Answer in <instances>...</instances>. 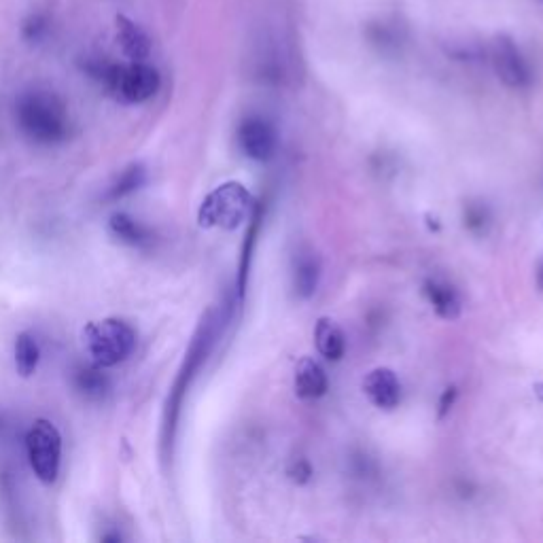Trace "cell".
Here are the masks:
<instances>
[{
  "label": "cell",
  "instance_id": "1",
  "mask_svg": "<svg viewBox=\"0 0 543 543\" xmlns=\"http://www.w3.org/2000/svg\"><path fill=\"white\" fill-rule=\"evenodd\" d=\"M17 126L37 145L64 143L70 134V119L64 102L51 92H26L15 104Z\"/></svg>",
  "mask_w": 543,
  "mask_h": 543
},
{
  "label": "cell",
  "instance_id": "2",
  "mask_svg": "<svg viewBox=\"0 0 543 543\" xmlns=\"http://www.w3.org/2000/svg\"><path fill=\"white\" fill-rule=\"evenodd\" d=\"M87 70L117 102L124 104H143L160 90V73L145 62L90 64Z\"/></svg>",
  "mask_w": 543,
  "mask_h": 543
},
{
  "label": "cell",
  "instance_id": "3",
  "mask_svg": "<svg viewBox=\"0 0 543 543\" xmlns=\"http://www.w3.org/2000/svg\"><path fill=\"white\" fill-rule=\"evenodd\" d=\"M85 355L102 370L124 363L136 348V331L130 323L109 317L90 321L81 331Z\"/></svg>",
  "mask_w": 543,
  "mask_h": 543
},
{
  "label": "cell",
  "instance_id": "4",
  "mask_svg": "<svg viewBox=\"0 0 543 543\" xmlns=\"http://www.w3.org/2000/svg\"><path fill=\"white\" fill-rule=\"evenodd\" d=\"M215 334H217V317L213 312H208L206 319L202 321V325L198 329L194 342H191L185 365H183V370L179 374V380H177V384H174V389H172L170 399H168L166 420H164V442H162L164 448L172 446L174 427H177V418H179V410H181V404H183V395H185V391L189 387V380L194 378L200 363L206 359L210 344L215 342Z\"/></svg>",
  "mask_w": 543,
  "mask_h": 543
},
{
  "label": "cell",
  "instance_id": "5",
  "mask_svg": "<svg viewBox=\"0 0 543 543\" xmlns=\"http://www.w3.org/2000/svg\"><path fill=\"white\" fill-rule=\"evenodd\" d=\"M251 196L240 183L230 181L210 191L198 210V223L202 227H221V230H236L249 217Z\"/></svg>",
  "mask_w": 543,
  "mask_h": 543
},
{
  "label": "cell",
  "instance_id": "6",
  "mask_svg": "<svg viewBox=\"0 0 543 543\" xmlns=\"http://www.w3.org/2000/svg\"><path fill=\"white\" fill-rule=\"evenodd\" d=\"M28 463L43 484H54L60 476L62 463V435L47 418L34 420L26 435Z\"/></svg>",
  "mask_w": 543,
  "mask_h": 543
},
{
  "label": "cell",
  "instance_id": "7",
  "mask_svg": "<svg viewBox=\"0 0 543 543\" xmlns=\"http://www.w3.org/2000/svg\"><path fill=\"white\" fill-rule=\"evenodd\" d=\"M488 56L495 75L499 77L501 83L510 87V90H527L533 83V70L529 60L524 58L516 41L507 37V34L495 37V41L490 43Z\"/></svg>",
  "mask_w": 543,
  "mask_h": 543
},
{
  "label": "cell",
  "instance_id": "8",
  "mask_svg": "<svg viewBox=\"0 0 543 543\" xmlns=\"http://www.w3.org/2000/svg\"><path fill=\"white\" fill-rule=\"evenodd\" d=\"M238 145L242 153L251 157L255 162H268L276 153V132L261 117H249L244 119L238 128Z\"/></svg>",
  "mask_w": 543,
  "mask_h": 543
},
{
  "label": "cell",
  "instance_id": "9",
  "mask_svg": "<svg viewBox=\"0 0 543 543\" xmlns=\"http://www.w3.org/2000/svg\"><path fill=\"white\" fill-rule=\"evenodd\" d=\"M363 393L378 410H393L401 401V382L389 367H378L365 376Z\"/></svg>",
  "mask_w": 543,
  "mask_h": 543
},
{
  "label": "cell",
  "instance_id": "10",
  "mask_svg": "<svg viewBox=\"0 0 543 543\" xmlns=\"http://www.w3.org/2000/svg\"><path fill=\"white\" fill-rule=\"evenodd\" d=\"M115 28H117V41L121 49H124L126 58L132 62H145L151 54V39L147 37V32L136 22H132L128 15H117Z\"/></svg>",
  "mask_w": 543,
  "mask_h": 543
},
{
  "label": "cell",
  "instance_id": "11",
  "mask_svg": "<svg viewBox=\"0 0 543 543\" xmlns=\"http://www.w3.org/2000/svg\"><path fill=\"white\" fill-rule=\"evenodd\" d=\"M321 280V264L319 257L312 251H300L293 259V289L297 297L308 300L314 295Z\"/></svg>",
  "mask_w": 543,
  "mask_h": 543
},
{
  "label": "cell",
  "instance_id": "12",
  "mask_svg": "<svg viewBox=\"0 0 543 543\" xmlns=\"http://www.w3.org/2000/svg\"><path fill=\"white\" fill-rule=\"evenodd\" d=\"M327 374L323 367L312 361V359H302L300 365L295 370V393L300 399H319L327 393Z\"/></svg>",
  "mask_w": 543,
  "mask_h": 543
},
{
  "label": "cell",
  "instance_id": "13",
  "mask_svg": "<svg viewBox=\"0 0 543 543\" xmlns=\"http://www.w3.org/2000/svg\"><path fill=\"white\" fill-rule=\"evenodd\" d=\"M425 295L433 310L440 314L442 319H457L461 314V297L452 285H448L446 280L440 278H429L425 283Z\"/></svg>",
  "mask_w": 543,
  "mask_h": 543
},
{
  "label": "cell",
  "instance_id": "14",
  "mask_svg": "<svg viewBox=\"0 0 543 543\" xmlns=\"http://www.w3.org/2000/svg\"><path fill=\"white\" fill-rule=\"evenodd\" d=\"M109 232L121 244H128V247L136 249H145L153 242V234L147 227L126 213H115L109 219Z\"/></svg>",
  "mask_w": 543,
  "mask_h": 543
},
{
  "label": "cell",
  "instance_id": "15",
  "mask_svg": "<svg viewBox=\"0 0 543 543\" xmlns=\"http://www.w3.org/2000/svg\"><path fill=\"white\" fill-rule=\"evenodd\" d=\"M73 384H75V391L90 401H100L111 391L109 376L102 372V367L94 363L77 367L73 374Z\"/></svg>",
  "mask_w": 543,
  "mask_h": 543
},
{
  "label": "cell",
  "instance_id": "16",
  "mask_svg": "<svg viewBox=\"0 0 543 543\" xmlns=\"http://www.w3.org/2000/svg\"><path fill=\"white\" fill-rule=\"evenodd\" d=\"M314 344H317L321 357H325L327 361H340L346 353L344 331L336 321L327 317L319 319L317 327H314Z\"/></svg>",
  "mask_w": 543,
  "mask_h": 543
},
{
  "label": "cell",
  "instance_id": "17",
  "mask_svg": "<svg viewBox=\"0 0 543 543\" xmlns=\"http://www.w3.org/2000/svg\"><path fill=\"white\" fill-rule=\"evenodd\" d=\"M13 355H15V370L22 378H30L34 372H37L39 361H41V348H39L37 338L28 334V331H22V334L15 338Z\"/></svg>",
  "mask_w": 543,
  "mask_h": 543
},
{
  "label": "cell",
  "instance_id": "18",
  "mask_svg": "<svg viewBox=\"0 0 543 543\" xmlns=\"http://www.w3.org/2000/svg\"><path fill=\"white\" fill-rule=\"evenodd\" d=\"M145 183H147V170L140 164H132L124 172H121L119 179L109 187L107 200L117 202L121 198H126L130 194H134V191H138Z\"/></svg>",
  "mask_w": 543,
  "mask_h": 543
},
{
  "label": "cell",
  "instance_id": "19",
  "mask_svg": "<svg viewBox=\"0 0 543 543\" xmlns=\"http://www.w3.org/2000/svg\"><path fill=\"white\" fill-rule=\"evenodd\" d=\"M370 39L372 43L380 45L384 51H389V49H397L401 45V34L397 28L389 26V24H374L370 26Z\"/></svg>",
  "mask_w": 543,
  "mask_h": 543
},
{
  "label": "cell",
  "instance_id": "20",
  "mask_svg": "<svg viewBox=\"0 0 543 543\" xmlns=\"http://www.w3.org/2000/svg\"><path fill=\"white\" fill-rule=\"evenodd\" d=\"M45 30H47V22L43 20L41 15H32L24 26V34H26V39H30V41H39L45 34Z\"/></svg>",
  "mask_w": 543,
  "mask_h": 543
},
{
  "label": "cell",
  "instance_id": "21",
  "mask_svg": "<svg viewBox=\"0 0 543 543\" xmlns=\"http://www.w3.org/2000/svg\"><path fill=\"white\" fill-rule=\"evenodd\" d=\"M102 541H121V535H119V533H109V535H102Z\"/></svg>",
  "mask_w": 543,
  "mask_h": 543
}]
</instances>
